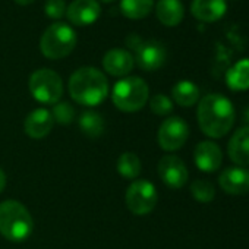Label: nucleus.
<instances>
[{
    "label": "nucleus",
    "mask_w": 249,
    "mask_h": 249,
    "mask_svg": "<svg viewBox=\"0 0 249 249\" xmlns=\"http://www.w3.org/2000/svg\"><path fill=\"white\" fill-rule=\"evenodd\" d=\"M198 123L202 134L210 138H223L234 123V107L221 94H208L198 104Z\"/></svg>",
    "instance_id": "nucleus-1"
},
{
    "label": "nucleus",
    "mask_w": 249,
    "mask_h": 249,
    "mask_svg": "<svg viewBox=\"0 0 249 249\" xmlns=\"http://www.w3.org/2000/svg\"><path fill=\"white\" fill-rule=\"evenodd\" d=\"M69 94L78 104L94 107L106 100L108 81L106 75L95 68H81L69 78Z\"/></svg>",
    "instance_id": "nucleus-2"
},
{
    "label": "nucleus",
    "mask_w": 249,
    "mask_h": 249,
    "mask_svg": "<svg viewBox=\"0 0 249 249\" xmlns=\"http://www.w3.org/2000/svg\"><path fill=\"white\" fill-rule=\"evenodd\" d=\"M34 230V220L25 205L15 199L0 202V234L12 242L27 240Z\"/></svg>",
    "instance_id": "nucleus-3"
},
{
    "label": "nucleus",
    "mask_w": 249,
    "mask_h": 249,
    "mask_svg": "<svg viewBox=\"0 0 249 249\" xmlns=\"http://www.w3.org/2000/svg\"><path fill=\"white\" fill-rule=\"evenodd\" d=\"M150 89L147 82L140 76H126L117 81L113 87V104L126 113L141 110L148 101Z\"/></svg>",
    "instance_id": "nucleus-4"
},
{
    "label": "nucleus",
    "mask_w": 249,
    "mask_h": 249,
    "mask_svg": "<svg viewBox=\"0 0 249 249\" xmlns=\"http://www.w3.org/2000/svg\"><path fill=\"white\" fill-rule=\"evenodd\" d=\"M76 46V34L75 31L63 24V22H56L50 25L40 41V49L41 53L52 60L63 59L69 56Z\"/></svg>",
    "instance_id": "nucleus-5"
},
{
    "label": "nucleus",
    "mask_w": 249,
    "mask_h": 249,
    "mask_svg": "<svg viewBox=\"0 0 249 249\" xmlns=\"http://www.w3.org/2000/svg\"><path fill=\"white\" fill-rule=\"evenodd\" d=\"M31 95L41 104H56L63 95V82L52 69H38L30 78Z\"/></svg>",
    "instance_id": "nucleus-6"
},
{
    "label": "nucleus",
    "mask_w": 249,
    "mask_h": 249,
    "mask_svg": "<svg viewBox=\"0 0 249 249\" xmlns=\"http://www.w3.org/2000/svg\"><path fill=\"white\" fill-rule=\"evenodd\" d=\"M159 194L156 186L145 179L134 180L126 191L124 201L128 210L135 215H147L157 205Z\"/></svg>",
    "instance_id": "nucleus-7"
},
{
    "label": "nucleus",
    "mask_w": 249,
    "mask_h": 249,
    "mask_svg": "<svg viewBox=\"0 0 249 249\" xmlns=\"http://www.w3.org/2000/svg\"><path fill=\"white\" fill-rule=\"evenodd\" d=\"M128 46L134 47L137 52V65L147 72L160 69L167 57L166 47L160 41H142L137 37V43L132 37L128 38Z\"/></svg>",
    "instance_id": "nucleus-8"
},
{
    "label": "nucleus",
    "mask_w": 249,
    "mask_h": 249,
    "mask_svg": "<svg viewBox=\"0 0 249 249\" xmlns=\"http://www.w3.org/2000/svg\"><path fill=\"white\" fill-rule=\"evenodd\" d=\"M188 137H189V126H188V123L179 116L166 119L161 123L159 134H157L159 145L164 151H176V150L182 148L185 145Z\"/></svg>",
    "instance_id": "nucleus-9"
},
{
    "label": "nucleus",
    "mask_w": 249,
    "mask_h": 249,
    "mask_svg": "<svg viewBox=\"0 0 249 249\" xmlns=\"http://www.w3.org/2000/svg\"><path fill=\"white\" fill-rule=\"evenodd\" d=\"M159 175L170 189H180L186 185L189 173L185 163L178 156H164L159 161Z\"/></svg>",
    "instance_id": "nucleus-10"
},
{
    "label": "nucleus",
    "mask_w": 249,
    "mask_h": 249,
    "mask_svg": "<svg viewBox=\"0 0 249 249\" xmlns=\"http://www.w3.org/2000/svg\"><path fill=\"white\" fill-rule=\"evenodd\" d=\"M101 14V8L97 0H73L66 8V17L69 22L76 27H85L94 24Z\"/></svg>",
    "instance_id": "nucleus-11"
},
{
    "label": "nucleus",
    "mask_w": 249,
    "mask_h": 249,
    "mask_svg": "<svg viewBox=\"0 0 249 249\" xmlns=\"http://www.w3.org/2000/svg\"><path fill=\"white\" fill-rule=\"evenodd\" d=\"M194 160L201 172L213 173L218 170L223 161V154L220 147L213 141H201L194 151Z\"/></svg>",
    "instance_id": "nucleus-12"
},
{
    "label": "nucleus",
    "mask_w": 249,
    "mask_h": 249,
    "mask_svg": "<svg viewBox=\"0 0 249 249\" xmlns=\"http://www.w3.org/2000/svg\"><path fill=\"white\" fill-rule=\"evenodd\" d=\"M218 183L226 194L243 195L249 192V172L243 167H227L221 172Z\"/></svg>",
    "instance_id": "nucleus-13"
},
{
    "label": "nucleus",
    "mask_w": 249,
    "mask_h": 249,
    "mask_svg": "<svg viewBox=\"0 0 249 249\" xmlns=\"http://www.w3.org/2000/svg\"><path fill=\"white\" fill-rule=\"evenodd\" d=\"M53 124V116L47 108H36L27 116L24 122V131L30 138L41 140L52 132Z\"/></svg>",
    "instance_id": "nucleus-14"
},
{
    "label": "nucleus",
    "mask_w": 249,
    "mask_h": 249,
    "mask_svg": "<svg viewBox=\"0 0 249 249\" xmlns=\"http://www.w3.org/2000/svg\"><path fill=\"white\" fill-rule=\"evenodd\" d=\"M134 56L123 49L108 50L103 57V68L111 76H126L134 69Z\"/></svg>",
    "instance_id": "nucleus-15"
},
{
    "label": "nucleus",
    "mask_w": 249,
    "mask_h": 249,
    "mask_svg": "<svg viewBox=\"0 0 249 249\" xmlns=\"http://www.w3.org/2000/svg\"><path fill=\"white\" fill-rule=\"evenodd\" d=\"M229 159L239 167L249 166V126L239 128L227 145Z\"/></svg>",
    "instance_id": "nucleus-16"
},
{
    "label": "nucleus",
    "mask_w": 249,
    "mask_h": 249,
    "mask_svg": "<svg viewBox=\"0 0 249 249\" xmlns=\"http://www.w3.org/2000/svg\"><path fill=\"white\" fill-rule=\"evenodd\" d=\"M227 11L226 0H192L191 12L201 22H215Z\"/></svg>",
    "instance_id": "nucleus-17"
},
{
    "label": "nucleus",
    "mask_w": 249,
    "mask_h": 249,
    "mask_svg": "<svg viewBox=\"0 0 249 249\" xmlns=\"http://www.w3.org/2000/svg\"><path fill=\"white\" fill-rule=\"evenodd\" d=\"M156 15L163 25L176 27L185 17V8L180 0H159Z\"/></svg>",
    "instance_id": "nucleus-18"
},
{
    "label": "nucleus",
    "mask_w": 249,
    "mask_h": 249,
    "mask_svg": "<svg viewBox=\"0 0 249 249\" xmlns=\"http://www.w3.org/2000/svg\"><path fill=\"white\" fill-rule=\"evenodd\" d=\"M226 84L231 91L249 89V59L236 62L226 73Z\"/></svg>",
    "instance_id": "nucleus-19"
},
{
    "label": "nucleus",
    "mask_w": 249,
    "mask_h": 249,
    "mask_svg": "<svg viewBox=\"0 0 249 249\" xmlns=\"http://www.w3.org/2000/svg\"><path fill=\"white\" fill-rule=\"evenodd\" d=\"M172 97L180 107H192L199 100V88L191 81H179L172 88Z\"/></svg>",
    "instance_id": "nucleus-20"
},
{
    "label": "nucleus",
    "mask_w": 249,
    "mask_h": 249,
    "mask_svg": "<svg viewBox=\"0 0 249 249\" xmlns=\"http://www.w3.org/2000/svg\"><path fill=\"white\" fill-rule=\"evenodd\" d=\"M79 129L88 138H98L104 132V119L94 110L84 111L78 119Z\"/></svg>",
    "instance_id": "nucleus-21"
},
{
    "label": "nucleus",
    "mask_w": 249,
    "mask_h": 249,
    "mask_svg": "<svg viewBox=\"0 0 249 249\" xmlns=\"http://www.w3.org/2000/svg\"><path fill=\"white\" fill-rule=\"evenodd\" d=\"M154 8V0H122L120 11L129 19H142L150 15Z\"/></svg>",
    "instance_id": "nucleus-22"
},
{
    "label": "nucleus",
    "mask_w": 249,
    "mask_h": 249,
    "mask_svg": "<svg viewBox=\"0 0 249 249\" xmlns=\"http://www.w3.org/2000/svg\"><path fill=\"white\" fill-rule=\"evenodd\" d=\"M117 172L122 178L135 180L141 173V160L135 153H123L117 159Z\"/></svg>",
    "instance_id": "nucleus-23"
},
{
    "label": "nucleus",
    "mask_w": 249,
    "mask_h": 249,
    "mask_svg": "<svg viewBox=\"0 0 249 249\" xmlns=\"http://www.w3.org/2000/svg\"><path fill=\"white\" fill-rule=\"evenodd\" d=\"M191 192H192V196L198 201V202H202V204H208L214 199L215 196V189H214V185L208 180H204V179H198L195 180L192 185H191Z\"/></svg>",
    "instance_id": "nucleus-24"
},
{
    "label": "nucleus",
    "mask_w": 249,
    "mask_h": 249,
    "mask_svg": "<svg viewBox=\"0 0 249 249\" xmlns=\"http://www.w3.org/2000/svg\"><path fill=\"white\" fill-rule=\"evenodd\" d=\"M50 113L53 116V120L60 124H69L75 119V108L66 101L56 103Z\"/></svg>",
    "instance_id": "nucleus-25"
},
{
    "label": "nucleus",
    "mask_w": 249,
    "mask_h": 249,
    "mask_svg": "<svg viewBox=\"0 0 249 249\" xmlns=\"http://www.w3.org/2000/svg\"><path fill=\"white\" fill-rule=\"evenodd\" d=\"M150 108L157 116H167L173 110V103H172V100L167 95H164V94H156L150 100Z\"/></svg>",
    "instance_id": "nucleus-26"
},
{
    "label": "nucleus",
    "mask_w": 249,
    "mask_h": 249,
    "mask_svg": "<svg viewBox=\"0 0 249 249\" xmlns=\"http://www.w3.org/2000/svg\"><path fill=\"white\" fill-rule=\"evenodd\" d=\"M44 12L52 19H60L66 12V3L65 0H47Z\"/></svg>",
    "instance_id": "nucleus-27"
},
{
    "label": "nucleus",
    "mask_w": 249,
    "mask_h": 249,
    "mask_svg": "<svg viewBox=\"0 0 249 249\" xmlns=\"http://www.w3.org/2000/svg\"><path fill=\"white\" fill-rule=\"evenodd\" d=\"M5 186H6V175L2 169H0V192H3Z\"/></svg>",
    "instance_id": "nucleus-28"
},
{
    "label": "nucleus",
    "mask_w": 249,
    "mask_h": 249,
    "mask_svg": "<svg viewBox=\"0 0 249 249\" xmlns=\"http://www.w3.org/2000/svg\"><path fill=\"white\" fill-rule=\"evenodd\" d=\"M34 0H15V3L21 5V6H27V5H31Z\"/></svg>",
    "instance_id": "nucleus-29"
},
{
    "label": "nucleus",
    "mask_w": 249,
    "mask_h": 249,
    "mask_svg": "<svg viewBox=\"0 0 249 249\" xmlns=\"http://www.w3.org/2000/svg\"><path fill=\"white\" fill-rule=\"evenodd\" d=\"M243 120L246 122V123H249V106L245 108V111H243Z\"/></svg>",
    "instance_id": "nucleus-30"
},
{
    "label": "nucleus",
    "mask_w": 249,
    "mask_h": 249,
    "mask_svg": "<svg viewBox=\"0 0 249 249\" xmlns=\"http://www.w3.org/2000/svg\"><path fill=\"white\" fill-rule=\"evenodd\" d=\"M100 2H104V3H108V2H113V0H100Z\"/></svg>",
    "instance_id": "nucleus-31"
}]
</instances>
